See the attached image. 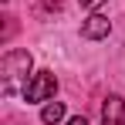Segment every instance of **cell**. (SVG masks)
Masks as SVG:
<instances>
[{
    "mask_svg": "<svg viewBox=\"0 0 125 125\" xmlns=\"http://www.w3.org/2000/svg\"><path fill=\"white\" fill-rule=\"evenodd\" d=\"M27 74H31V54L27 51H7L0 61V78H3V95H17L21 88H27Z\"/></svg>",
    "mask_w": 125,
    "mask_h": 125,
    "instance_id": "cell-1",
    "label": "cell"
},
{
    "mask_svg": "<svg viewBox=\"0 0 125 125\" xmlns=\"http://www.w3.org/2000/svg\"><path fill=\"white\" fill-rule=\"evenodd\" d=\"M54 91H58L54 71H37L31 78V84L24 88V102H47V98H54Z\"/></svg>",
    "mask_w": 125,
    "mask_h": 125,
    "instance_id": "cell-2",
    "label": "cell"
},
{
    "mask_svg": "<svg viewBox=\"0 0 125 125\" xmlns=\"http://www.w3.org/2000/svg\"><path fill=\"white\" fill-rule=\"evenodd\" d=\"M108 31H112V21L102 17V14H91L81 24V37L84 41H102V37H108Z\"/></svg>",
    "mask_w": 125,
    "mask_h": 125,
    "instance_id": "cell-3",
    "label": "cell"
},
{
    "mask_svg": "<svg viewBox=\"0 0 125 125\" xmlns=\"http://www.w3.org/2000/svg\"><path fill=\"white\" fill-rule=\"evenodd\" d=\"M102 125H125V102L118 95H108L102 105Z\"/></svg>",
    "mask_w": 125,
    "mask_h": 125,
    "instance_id": "cell-4",
    "label": "cell"
},
{
    "mask_svg": "<svg viewBox=\"0 0 125 125\" xmlns=\"http://www.w3.org/2000/svg\"><path fill=\"white\" fill-rule=\"evenodd\" d=\"M61 118H64V105L61 102H47L44 105V112H41V122L44 125H58Z\"/></svg>",
    "mask_w": 125,
    "mask_h": 125,
    "instance_id": "cell-5",
    "label": "cell"
},
{
    "mask_svg": "<svg viewBox=\"0 0 125 125\" xmlns=\"http://www.w3.org/2000/svg\"><path fill=\"white\" fill-rule=\"evenodd\" d=\"M78 3H81V7H88V10H98V7H102V3H108V0H78Z\"/></svg>",
    "mask_w": 125,
    "mask_h": 125,
    "instance_id": "cell-6",
    "label": "cell"
},
{
    "mask_svg": "<svg viewBox=\"0 0 125 125\" xmlns=\"http://www.w3.org/2000/svg\"><path fill=\"white\" fill-rule=\"evenodd\" d=\"M68 125H88V118H84V115H78V118H68Z\"/></svg>",
    "mask_w": 125,
    "mask_h": 125,
    "instance_id": "cell-7",
    "label": "cell"
}]
</instances>
